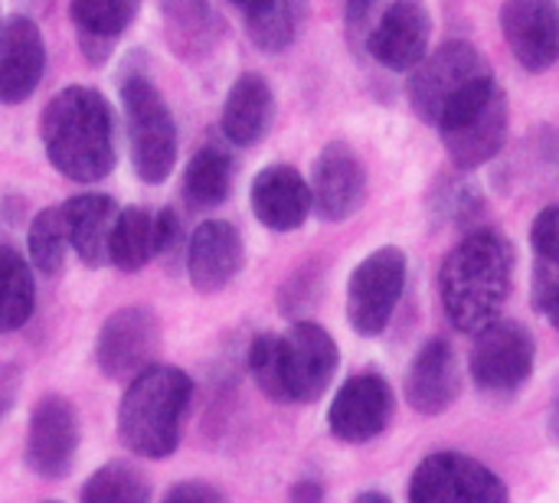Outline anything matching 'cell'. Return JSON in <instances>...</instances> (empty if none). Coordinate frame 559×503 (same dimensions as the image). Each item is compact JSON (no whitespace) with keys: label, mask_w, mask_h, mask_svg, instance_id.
<instances>
[{"label":"cell","mask_w":559,"mask_h":503,"mask_svg":"<svg viewBox=\"0 0 559 503\" xmlns=\"http://www.w3.org/2000/svg\"><path fill=\"white\" fill-rule=\"evenodd\" d=\"M249 373L255 386L272 399L285 403L282 393V360H278V334H259L249 347Z\"/></svg>","instance_id":"f546056e"},{"label":"cell","mask_w":559,"mask_h":503,"mask_svg":"<svg viewBox=\"0 0 559 503\" xmlns=\"http://www.w3.org/2000/svg\"><path fill=\"white\" fill-rule=\"evenodd\" d=\"M409 501L501 503L508 501V488L481 462H475L468 455H459V452H436L416 468V475L409 481Z\"/></svg>","instance_id":"30bf717a"},{"label":"cell","mask_w":559,"mask_h":503,"mask_svg":"<svg viewBox=\"0 0 559 503\" xmlns=\"http://www.w3.org/2000/svg\"><path fill=\"white\" fill-rule=\"evenodd\" d=\"M118 95L128 118V147L131 167L141 183H164L177 164V124L174 115L147 69V56H128L118 75Z\"/></svg>","instance_id":"277c9868"},{"label":"cell","mask_w":559,"mask_h":503,"mask_svg":"<svg viewBox=\"0 0 559 503\" xmlns=\"http://www.w3.org/2000/svg\"><path fill=\"white\" fill-rule=\"evenodd\" d=\"M160 350V321L144 304L118 308L95 337V363L102 376L115 383H128L144 367L154 363Z\"/></svg>","instance_id":"8fae6325"},{"label":"cell","mask_w":559,"mask_h":503,"mask_svg":"<svg viewBox=\"0 0 559 503\" xmlns=\"http://www.w3.org/2000/svg\"><path fill=\"white\" fill-rule=\"evenodd\" d=\"M432 39V16L423 0H396L367 33V52L390 72H409L423 62Z\"/></svg>","instance_id":"9a60e30c"},{"label":"cell","mask_w":559,"mask_h":503,"mask_svg":"<svg viewBox=\"0 0 559 503\" xmlns=\"http://www.w3.org/2000/svg\"><path fill=\"white\" fill-rule=\"evenodd\" d=\"M164 501L167 503H190V501H226V494L219 491V488H213V484H203V481H187V484H174L167 494H164Z\"/></svg>","instance_id":"836d02e7"},{"label":"cell","mask_w":559,"mask_h":503,"mask_svg":"<svg viewBox=\"0 0 559 503\" xmlns=\"http://www.w3.org/2000/svg\"><path fill=\"white\" fill-rule=\"evenodd\" d=\"M491 72V65L485 62V56L462 39L442 43L432 56L426 52L423 62L413 69L409 79V105L413 111L426 121V124H439V118L465 95L472 92L478 82H485Z\"/></svg>","instance_id":"8992f818"},{"label":"cell","mask_w":559,"mask_h":503,"mask_svg":"<svg viewBox=\"0 0 559 503\" xmlns=\"http://www.w3.org/2000/svg\"><path fill=\"white\" fill-rule=\"evenodd\" d=\"M305 16V0H269L265 7L246 13L249 39L265 52H282L295 43Z\"/></svg>","instance_id":"4316f807"},{"label":"cell","mask_w":559,"mask_h":503,"mask_svg":"<svg viewBox=\"0 0 559 503\" xmlns=\"http://www.w3.org/2000/svg\"><path fill=\"white\" fill-rule=\"evenodd\" d=\"M357 501L360 503H390V498H386V494H360Z\"/></svg>","instance_id":"ab89813d"},{"label":"cell","mask_w":559,"mask_h":503,"mask_svg":"<svg viewBox=\"0 0 559 503\" xmlns=\"http://www.w3.org/2000/svg\"><path fill=\"white\" fill-rule=\"evenodd\" d=\"M115 216H118L115 200L102 193H79L62 203L69 249L79 255L82 265L98 268L108 262V239H111Z\"/></svg>","instance_id":"7402d4cb"},{"label":"cell","mask_w":559,"mask_h":503,"mask_svg":"<svg viewBox=\"0 0 559 503\" xmlns=\"http://www.w3.org/2000/svg\"><path fill=\"white\" fill-rule=\"evenodd\" d=\"M249 203L255 219L272 232H295L311 216V183L288 164H272L255 173Z\"/></svg>","instance_id":"ffe728a7"},{"label":"cell","mask_w":559,"mask_h":503,"mask_svg":"<svg viewBox=\"0 0 559 503\" xmlns=\"http://www.w3.org/2000/svg\"><path fill=\"white\" fill-rule=\"evenodd\" d=\"M403 393L409 409H416L419 416H442L455 406L462 393V367L445 337H432L423 344L406 370Z\"/></svg>","instance_id":"d6986e66"},{"label":"cell","mask_w":559,"mask_h":503,"mask_svg":"<svg viewBox=\"0 0 559 503\" xmlns=\"http://www.w3.org/2000/svg\"><path fill=\"white\" fill-rule=\"evenodd\" d=\"M550 432L557 439L559 445V383H557V396H554V409H550Z\"/></svg>","instance_id":"74e56055"},{"label":"cell","mask_w":559,"mask_h":503,"mask_svg":"<svg viewBox=\"0 0 559 503\" xmlns=\"http://www.w3.org/2000/svg\"><path fill=\"white\" fill-rule=\"evenodd\" d=\"M534 337L514 318H498L475 334L472 380L488 396H514L534 373Z\"/></svg>","instance_id":"ba28073f"},{"label":"cell","mask_w":559,"mask_h":503,"mask_svg":"<svg viewBox=\"0 0 559 503\" xmlns=\"http://www.w3.org/2000/svg\"><path fill=\"white\" fill-rule=\"evenodd\" d=\"M373 7H377V0H344V16H347L350 36L354 33H364L367 20L373 16Z\"/></svg>","instance_id":"d590c367"},{"label":"cell","mask_w":559,"mask_h":503,"mask_svg":"<svg viewBox=\"0 0 559 503\" xmlns=\"http://www.w3.org/2000/svg\"><path fill=\"white\" fill-rule=\"evenodd\" d=\"M46 160L72 183H98L115 170V115L98 88L66 85L39 118Z\"/></svg>","instance_id":"6da1fadb"},{"label":"cell","mask_w":559,"mask_h":503,"mask_svg":"<svg viewBox=\"0 0 559 503\" xmlns=\"http://www.w3.org/2000/svg\"><path fill=\"white\" fill-rule=\"evenodd\" d=\"M183 242V226L174 209H157L154 213V255H170Z\"/></svg>","instance_id":"d6a6232c"},{"label":"cell","mask_w":559,"mask_h":503,"mask_svg":"<svg viewBox=\"0 0 559 503\" xmlns=\"http://www.w3.org/2000/svg\"><path fill=\"white\" fill-rule=\"evenodd\" d=\"M278 360H282V393L285 403H318L341 363L334 337L314 324L298 321L285 334H278Z\"/></svg>","instance_id":"9c48e42d"},{"label":"cell","mask_w":559,"mask_h":503,"mask_svg":"<svg viewBox=\"0 0 559 503\" xmlns=\"http://www.w3.org/2000/svg\"><path fill=\"white\" fill-rule=\"evenodd\" d=\"M393 412H396V396L390 383L377 373H357L337 390L328 409V429L337 442L364 445L390 429Z\"/></svg>","instance_id":"4fadbf2b"},{"label":"cell","mask_w":559,"mask_h":503,"mask_svg":"<svg viewBox=\"0 0 559 503\" xmlns=\"http://www.w3.org/2000/svg\"><path fill=\"white\" fill-rule=\"evenodd\" d=\"M531 301L534 311L544 314L554 331H559V262H534V282H531Z\"/></svg>","instance_id":"4dcf8cb0"},{"label":"cell","mask_w":559,"mask_h":503,"mask_svg":"<svg viewBox=\"0 0 559 503\" xmlns=\"http://www.w3.org/2000/svg\"><path fill=\"white\" fill-rule=\"evenodd\" d=\"M531 245L534 255L544 262H559V206H547L540 209V216L531 226Z\"/></svg>","instance_id":"1f68e13d"},{"label":"cell","mask_w":559,"mask_h":503,"mask_svg":"<svg viewBox=\"0 0 559 503\" xmlns=\"http://www.w3.org/2000/svg\"><path fill=\"white\" fill-rule=\"evenodd\" d=\"M79 498L85 503H144L151 501V488L134 465L111 462L85 481Z\"/></svg>","instance_id":"f1b7e54d"},{"label":"cell","mask_w":559,"mask_h":503,"mask_svg":"<svg viewBox=\"0 0 559 503\" xmlns=\"http://www.w3.org/2000/svg\"><path fill=\"white\" fill-rule=\"evenodd\" d=\"M36 285L26 259H20L10 245H0V334L20 331L33 318Z\"/></svg>","instance_id":"484cf974"},{"label":"cell","mask_w":559,"mask_h":503,"mask_svg":"<svg viewBox=\"0 0 559 503\" xmlns=\"http://www.w3.org/2000/svg\"><path fill=\"white\" fill-rule=\"evenodd\" d=\"M233 173H236V164L223 147L216 144L200 147L183 170V196L190 209L206 213V209L223 206L233 190Z\"/></svg>","instance_id":"cb8c5ba5"},{"label":"cell","mask_w":559,"mask_h":503,"mask_svg":"<svg viewBox=\"0 0 559 503\" xmlns=\"http://www.w3.org/2000/svg\"><path fill=\"white\" fill-rule=\"evenodd\" d=\"M141 0H72L69 16L88 62H102L138 16Z\"/></svg>","instance_id":"603a6c76"},{"label":"cell","mask_w":559,"mask_h":503,"mask_svg":"<svg viewBox=\"0 0 559 503\" xmlns=\"http://www.w3.org/2000/svg\"><path fill=\"white\" fill-rule=\"evenodd\" d=\"M46 69V43L36 20L13 13L0 23V105L26 101Z\"/></svg>","instance_id":"e0dca14e"},{"label":"cell","mask_w":559,"mask_h":503,"mask_svg":"<svg viewBox=\"0 0 559 503\" xmlns=\"http://www.w3.org/2000/svg\"><path fill=\"white\" fill-rule=\"evenodd\" d=\"M501 33L527 72H547L559 59L557 0H504Z\"/></svg>","instance_id":"2e32d148"},{"label":"cell","mask_w":559,"mask_h":503,"mask_svg":"<svg viewBox=\"0 0 559 503\" xmlns=\"http://www.w3.org/2000/svg\"><path fill=\"white\" fill-rule=\"evenodd\" d=\"M508 95L498 79L488 75L439 118L436 131L442 134L449 160L462 170H472L498 157L508 141Z\"/></svg>","instance_id":"5b68a950"},{"label":"cell","mask_w":559,"mask_h":503,"mask_svg":"<svg viewBox=\"0 0 559 503\" xmlns=\"http://www.w3.org/2000/svg\"><path fill=\"white\" fill-rule=\"evenodd\" d=\"M79 452V416L69 399L43 396L33 406L29 429H26V468L43 481L69 478Z\"/></svg>","instance_id":"7c38bea8"},{"label":"cell","mask_w":559,"mask_h":503,"mask_svg":"<svg viewBox=\"0 0 559 503\" xmlns=\"http://www.w3.org/2000/svg\"><path fill=\"white\" fill-rule=\"evenodd\" d=\"M272 121H275V92L269 79L259 72H242L223 101V115H219L223 137L236 147H255L272 131Z\"/></svg>","instance_id":"44dd1931"},{"label":"cell","mask_w":559,"mask_h":503,"mask_svg":"<svg viewBox=\"0 0 559 503\" xmlns=\"http://www.w3.org/2000/svg\"><path fill=\"white\" fill-rule=\"evenodd\" d=\"M406 252L396 245L370 252L347 282V321L360 337H380L406 288Z\"/></svg>","instance_id":"52a82bcc"},{"label":"cell","mask_w":559,"mask_h":503,"mask_svg":"<svg viewBox=\"0 0 559 503\" xmlns=\"http://www.w3.org/2000/svg\"><path fill=\"white\" fill-rule=\"evenodd\" d=\"M367 200V170L360 154L347 141L321 147L311 173V209L324 223L350 219Z\"/></svg>","instance_id":"5bb4252c"},{"label":"cell","mask_w":559,"mask_h":503,"mask_svg":"<svg viewBox=\"0 0 559 503\" xmlns=\"http://www.w3.org/2000/svg\"><path fill=\"white\" fill-rule=\"evenodd\" d=\"M514 282V249L495 229L468 232L439 268L442 311L462 334H478L501 318Z\"/></svg>","instance_id":"7a4b0ae2"},{"label":"cell","mask_w":559,"mask_h":503,"mask_svg":"<svg viewBox=\"0 0 559 503\" xmlns=\"http://www.w3.org/2000/svg\"><path fill=\"white\" fill-rule=\"evenodd\" d=\"M233 7H239L242 13H252V10H259V7H265L269 0H229Z\"/></svg>","instance_id":"f35d334b"},{"label":"cell","mask_w":559,"mask_h":503,"mask_svg":"<svg viewBox=\"0 0 559 503\" xmlns=\"http://www.w3.org/2000/svg\"><path fill=\"white\" fill-rule=\"evenodd\" d=\"M292 498H295V501H318V498H321V488L305 481V484H298V488L292 491Z\"/></svg>","instance_id":"8d00e7d4"},{"label":"cell","mask_w":559,"mask_h":503,"mask_svg":"<svg viewBox=\"0 0 559 503\" xmlns=\"http://www.w3.org/2000/svg\"><path fill=\"white\" fill-rule=\"evenodd\" d=\"M26 249H29V265L52 278L62 272L66 262V249H69V236H66V219H62V206H46L33 216L29 223V236H26Z\"/></svg>","instance_id":"83f0119b"},{"label":"cell","mask_w":559,"mask_h":503,"mask_svg":"<svg viewBox=\"0 0 559 503\" xmlns=\"http://www.w3.org/2000/svg\"><path fill=\"white\" fill-rule=\"evenodd\" d=\"M154 259V213L144 206H128L115 216L108 239V262L118 272H141Z\"/></svg>","instance_id":"d4e9b609"},{"label":"cell","mask_w":559,"mask_h":503,"mask_svg":"<svg viewBox=\"0 0 559 503\" xmlns=\"http://www.w3.org/2000/svg\"><path fill=\"white\" fill-rule=\"evenodd\" d=\"M193 399V380L164 363L144 367L128 380L118 403V442L138 458H170L180 445L183 419Z\"/></svg>","instance_id":"3957f363"},{"label":"cell","mask_w":559,"mask_h":503,"mask_svg":"<svg viewBox=\"0 0 559 503\" xmlns=\"http://www.w3.org/2000/svg\"><path fill=\"white\" fill-rule=\"evenodd\" d=\"M20 383H23V373L16 363H0V422L10 416L16 396H20Z\"/></svg>","instance_id":"e575fe53"},{"label":"cell","mask_w":559,"mask_h":503,"mask_svg":"<svg viewBox=\"0 0 559 503\" xmlns=\"http://www.w3.org/2000/svg\"><path fill=\"white\" fill-rule=\"evenodd\" d=\"M246 262L242 236L226 219H206L193 229L187 242V275L200 295L223 291Z\"/></svg>","instance_id":"ac0fdd59"}]
</instances>
